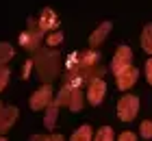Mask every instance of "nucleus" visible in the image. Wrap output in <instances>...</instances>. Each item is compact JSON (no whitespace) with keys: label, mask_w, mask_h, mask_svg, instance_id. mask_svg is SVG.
Listing matches in <instances>:
<instances>
[{"label":"nucleus","mask_w":152,"mask_h":141,"mask_svg":"<svg viewBox=\"0 0 152 141\" xmlns=\"http://www.w3.org/2000/svg\"><path fill=\"white\" fill-rule=\"evenodd\" d=\"M139 132H141V137H143V139H152V122H150V119L141 122V126H139Z\"/></svg>","instance_id":"obj_19"},{"label":"nucleus","mask_w":152,"mask_h":141,"mask_svg":"<svg viewBox=\"0 0 152 141\" xmlns=\"http://www.w3.org/2000/svg\"><path fill=\"white\" fill-rule=\"evenodd\" d=\"M41 39H44V28L39 26V22L35 18H28V24H26V31L24 33H20V46L26 48L28 52H37L39 50V44H41Z\"/></svg>","instance_id":"obj_2"},{"label":"nucleus","mask_w":152,"mask_h":141,"mask_svg":"<svg viewBox=\"0 0 152 141\" xmlns=\"http://www.w3.org/2000/svg\"><path fill=\"white\" fill-rule=\"evenodd\" d=\"M146 80H148V85H152V59L146 61Z\"/></svg>","instance_id":"obj_24"},{"label":"nucleus","mask_w":152,"mask_h":141,"mask_svg":"<svg viewBox=\"0 0 152 141\" xmlns=\"http://www.w3.org/2000/svg\"><path fill=\"white\" fill-rule=\"evenodd\" d=\"M83 102H85V94H83V89H74L72 96H70V104H67V109L72 113H78L83 111Z\"/></svg>","instance_id":"obj_11"},{"label":"nucleus","mask_w":152,"mask_h":141,"mask_svg":"<svg viewBox=\"0 0 152 141\" xmlns=\"http://www.w3.org/2000/svg\"><path fill=\"white\" fill-rule=\"evenodd\" d=\"M13 59V46L7 44V41H2L0 44V72L7 67V63H9Z\"/></svg>","instance_id":"obj_14"},{"label":"nucleus","mask_w":152,"mask_h":141,"mask_svg":"<svg viewBox=\"0 0 152 141\" xmlns=\"http://www.w3.org/2000/svg\"><path fill=\"white\" fill-rule=\"evenodd\" d=\"M28 141H65L63 135H54V132H50V135H33Z\"/></svg>","instance_id":"obj_18"},{"label":"nucleus","mask_w":152,"mask_h":141,"mask_svg":"<svg viewBox=\"0 0 152 141\" xmlns=\"http://www.w3.org/2000/svg\"><path fill=\"white\" fill-rule=\"evenodd\" d=\"M104 94H107V83L102 78H94L91 83L87 85V100L91 107H98V104L104 100Z\"/></svg>","instance_id":"obj_6"},{"label":"nucleus","mask_w":152,"mask_h":141,"mask_svg":"<svg viewBox=\"0 0 152 141\" xmlns=\"http://www.w3.org/2000/svg\"><path fill=\"white\" fill-rule=\"evenodd\" d=\"M141 48L148 54H152V24H146L141 31Z\"/></svg>","instance_id":"obj_15"},{"label":"nucleus","mask_w":152,"mask_h":141,"mask_svg":"<svg viewBox=\"0 0 152 141\" xmlns=\"http://www.w3.org/2000/svg\"><path fill=\"white\" fill-rule=\"evenodd\" d=\"M2 109H4V107H2V104H0V111H2Z\"/></svg>","instance_id":"obj_26"},{"label":"nucleus","mask_w":152,"mask_h":141,"mask_svg":"<svg viewBox=\"0 0 152 141\" xmlns=\"http://www.w3.org/2000/svg\"><path fill=\"white\" fill-rule=\"evenodd\" d=\"M128 67H133V50H130L128 46H120L115 50L113 61H111V72L117 76V74H122L124 69H128Z\"/></svg>","instance_id":"obj_4"},{"label":"nucleus","mask_w":152,"mask_h":141,"mask_svg":"<svg viewBox=\"0 0 152 141\" xmlns=\"http://www.w3.org/2000/svg\"><path fill=\"white\" fill-rule=\"evenodd\" d=\"M46 44H48V48H57V46H61V44H63V33H61V31L50 33V35L46 37Z\"/></svg>","instance_id":"obj_17"},{"label":"nucleus","mask_w":152,"mask_h":141,"mask_svg":"<svg viewBox=\"0 0 152 141\" xmlns=\"http://www.w3.org/2000/svg\"><path fill=\"white\" fill-rule=\"evenodd\" d=\"M111 28H113V24L111 22H102L98 28H96V31L89 35V48H91V50H96V48H98L102 41L107 39V35L111 33Z\"/></svg>","instance_id":"obj_10"},{"label":"nucleus","mask_w":152,"mask_h":141,"mask_svg":"<svg viewBox=\"0 0 152 141\" xmlns=\"http://www.w3.org/2000/svg\"><path fill=\"white\" fill-rule=\"evenodd\" d=\"M52 100H54L52 98V85H41L35 94L31 96L28 104H31L33 111H44V109H48L52 104Z\"/></svg>","instance_id":"obj_5"},{"label":"nucleus","mask_w":152,"mask_h":141,"mask_svg":"<svg viewBox=\"0 0 152 141\" xmlns=\"http://www.w3.org/2000/svg\"><path fill=\"white\" fill-rule=\"evenodd\" d=\"M76 65H78V52H72L70 56H67V61H65V72L67 69H74Z\"/></svg>","instance_id":"obj_22"},{"label":"nucleus","mask_w":152,"mask_h":141,"mask_svg":"<svg viewBox=\"0 0 152 141\" xmlns=\"http://www.w3.org/2000/svg\"><path fill=\"white\" fill-rule=\"evenodd\" d=\"M137 78H139V69H137V67H128V69H124L122 74H117V76H115L117 89H120V91L130 89V87H133V85L137 83Z\"/></svg>","instance_id":"obj_7"},{"label":"nucleus","mask_w":152,"mask_h":141,"mask_svg":"<svg viewBox=\"0 0 152 141\" xmlns=\"http://www.w3.org/2000/svg\"><path fill=\"white\" fill-rule=\"evenodd\" d=\"M94 141H115V132L111 126H102V128L94 135Z\"/></svg>","instance_id":"obj_16"},{"label":"nucleus","mask_w":152,"mask_h":141,"mask_svg":"<svg viewBox=\"0 0 152 141\" xmlns=\"http://www.w3.org/2000/svg\"><path fill=\"white\" fill-rule=\"evenodd\" d=\"M70 141H94V130L89 124H83L78 130H74V135L70 137Z\"/></svg>","instance_id":"obj_13"},{"label":"nucleus","mask_w":152,"mask_h":141,"mask_svg":"<svg viewBox=\"0 0 152 141\" xmlns=\"http://www.w3.org/2000/svg\"><path fill=\"white\" fill-rule=\"evenodd\" d=\"M9 78H11V72H9V67H4L2 72H0V94L7 89V85H9Z\"/></svg>","instance_id":"obj_20"},{"label":"nucleus","mask_w":152,"mask_h":141,"mask_svg":"<svg viewBox=\"0 0 152 141\" xmlns=\"http://www.w3.org/2000/svg\"><path fill=\"white\" fill-rule=\"evenodd\" d=\"M57 117H59V107L54 104V100H52V104L46 109V115H44V126L48 130H52L54 128V124H57Z\"/></svg>","instance_id":"obj_12"},{"label":"nucleus","mask_w":152,"mask_h":141,"mask_svg":"<svg viewBox=\"0 0 152 141\" xmlns=\"http://www.w3.org/2000/svg\"><path fill=\"white\" fill-rule=\"evenodd\" d=\"M117 141H137V135L135 132H130V130H124L120 137H117Z\"/></svg>","instance_id":"obj_23"},{"label":"nucleus","mask_w":152,"mask_h":141,"mask_svg":"<svg viewBox=\"0 0 152 141\" xmlns=\"http://www.w3.org/2000/svg\"><path fill=\"white\" fill-rule=\"evenodd\" d=\"M35 67V63H33V59H26L24 67H22V80H28L31 78V69Z\"/></svg>","instance_id":"obj_21"},{"label":"nucleus","mask_w":152,"mask_h":141,"mask_svg":"<svg viewBox=\"0 0 152 141\" xmlns=\"http://www.w3.org/2000/svg\"><path fill=\"white\" fill-rule=\"evenodd\" d=\"M37 22H39L41 28H44V33H46V31L54 33V31H57V26H59V15L50 9V7H46V9L41 11V15L37 18Z\"/></svg>","instance_id":"obj_8"},{"label":"nucleus","mask_w":152,"mask_h":141,"mask_svg":"<svg viewBox=\"0 0 152 141\" xmlns=\"http://www.w3.org/2000/svg\"><path fill=\"white\" fill-rule=\"evenodd\" d=\"M139 113V98L137 96H122L117 102V117L122 122H133Z\"/></svg>","instance_id":"obj_3"},{"label":"nucleus","mask_w":152,"mask_h":141,"mask_svg":"<svg viewBox=\"0 0 152 141\" xmlns=\"http://www.w3.org/2000/svg\"><path fill=\"white\" fill-rule=\"evenodd\" d=\"M18 109L15 107H4L2 111H0V137L7 135V130L11 128L13 124H15V119H18Z\"/></svg>","instance_id":"obj_9"},{"label":"nucleus","mask_w":152,"mask_h":141,"mask_svg":"<svg viewBox=\"0 0 152 141\" xmlns=\"http://www.w3.org/2000/svg\"><path fill=\"white\" fill-rule=\"evenodd\" d=\"M0 141H7V137H0Z\"/></svg>","instance_id":"obj_25"},{"label":"nucleus","mask_w":152,"mask_h":141,"mask_svg":"<svg viewBox=\"0 0 152 141\" xmlns=\"http://www.w3.org/2000/svg\"><path fill=\"white\" fill-rule=\"evenodd\" d=\"M33 63L44 85H50L61 72V54L54 48H39L33 56Z\"/></svg>","instance_id":"obj_1"}]
</instances>
